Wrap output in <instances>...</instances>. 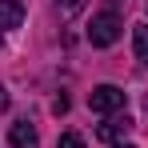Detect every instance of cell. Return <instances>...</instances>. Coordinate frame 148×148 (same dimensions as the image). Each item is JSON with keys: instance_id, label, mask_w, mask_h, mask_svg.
Instances as JSON below:
<instances>
[{"instance_id": "cell-1", "label": "cell", "mask_w": 148, "mask_h": 148, "mask_svg": "<svg viewBox=\"0 0 148 148\" xmlns=\"http://www.w3.org/2000/svg\"><path fill=\"white\" fill-rule=\"evenodd\" d=\"M124 32V20L116 8H104V12H96L92 16V24H88V40L96 44V48H108V44H116Z\"/></svg>"}, {"instance_id": "cell-2", "label": "cell", "mask_w": 148, "mask_h": 148, "mask_svg": "<svg viewBox=\"0 0 148 148\" xmlns=\"http://www.w3.org/2000/svg\"><path fill=\"white\" fill-rule=\"evenodd\" d=\"M88 104H92V112H100V116H112V112L124 108V88H116V84H100V88H92Z\"/></svg>"}, {"instance_id": "cell-3", "label": "cell", "mask_w": 148, "mask_h": 148, "mask_svg": "<svg viewBox=\"0 0 148 148\" xmlns=\"http://www.w3.org/2000/svg\"><path fill=\"white\" fill-rule=\"evenodd\" d=\"M128 132H132V116H128V112H120V116H108V120L96 128V136L104 140V144H120Z\"/></svg>"}, {"instance_id": "cell-4", "label": "cell", "mask_w": 148, "mask_h": 148, "mask_svg": "<svg viewBox=\"0 0 148 148\" xmlns=\"http://www.w3.org/2000/svg\"><path fill=\"white\" fill-rule=\"evenodd\" d=\"M8 140H12V148H36V124L32 120H16L8 128Z\"/></svg>"}, {"instance_id": "cell-5", "label": "cell", "mask_w": 148, "mask_h": 148, "mask_svg": "<svg viewBox=\"0 0 148 148\" xmlns=\"http://www.w3.org/2000/svg\"><path fill=\"white\" fill-rule=\"evenodd\" d=\"M24 20V4L20 0H0V28H20Z\"/></svg>"}, {"instance_id": "cell-6", "label": "cell", "mask_w": 148, "mask_h": 148, "mask_svg": "<svg viewBox=\"0 0 148 148\" xmlns=\"http://www.w3.org/2000/svg\"><path fill=\"white\" fill-rule=\"evenodd\" d=\"M132 52L140 64H148V24H132Z\"/></svg>"}, {"instance_id": "cell-7", "label": "cell", "mask_w": 148, "mask_h": 148, "mask_svg": "<svg viewBox=\"0 0 148 148\" xmlns=\"http://www.w3.org/2000/svg\"><path fill=\"white\" fill-rule=\"evenodd\" d=\"M56 148H84V136H76V132H64V136L56 140Z\"/></svg>"}, {"instance_id": "cell-8", "label": "cell", "mask_w": 148, "mask_h": 148, "mask_svg": "<svg viewBox=\"0 0 148 148\" xmlns=\"http://www.w3.org/2000/svg\"><path fill=\"white\" fill-rule=\"evenodd\" d=\"M56 4H60V12H64V16H76V12L84 8V0H56Z\"/></svg>"}, {"instance_id": "cell-9", "label": "cell", "mask_w": 148, "mask_h": 148, "mask_svg": "<svg viewBox=\"0 0 148 148\" xmlns=\"http://www.w3.org/2000/svg\"><path fill=\"white\" fill-rule=\"evenodd\" d=\"M4 108H8V88L0 84V112H4Z\"/></svg>"}, {"instance_id": "cell-10", "label": "cell", "mask_w": 148, "mask_h": 148, "mask_svg": "<svg viewBox=\"0 0 148 148\" xmlns=\"http://www.w3.org/2000/svg\"><path fill=\"white\" fill-rule=\"evenodd\" d=\"M116 148H132V144H116Z\"/></svg>"}]
</instances>
